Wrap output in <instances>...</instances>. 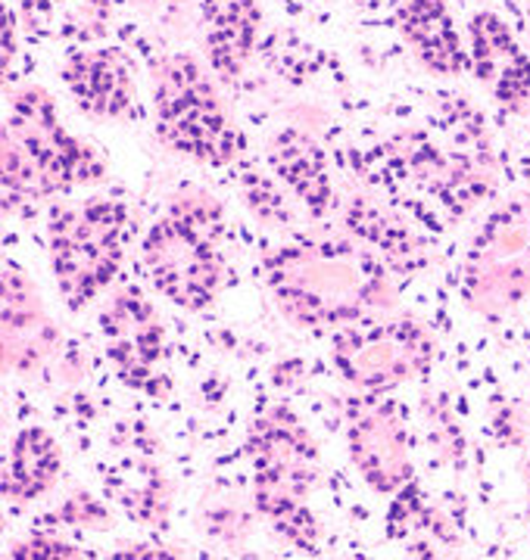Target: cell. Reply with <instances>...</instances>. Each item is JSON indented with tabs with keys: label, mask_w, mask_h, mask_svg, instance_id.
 I'll use <instances>...</instances> for the list:
<instances>
[{
	"label": "cell",
	"mask_w": 530,
	"mask_h": 560,
	"mask_svg": "<svg viewBox=\"0 0 530 560\" xmlns=\"http://www.w3.org/2000/svg\"><path fill=\"white\" fill-rule=\"evenodd\" d=\"M265 280L281 315L307 330L347 327L390 305L381 256L349 241L300 237L265 259Z\"/></svg>",
	"instance_id": "cell-1"
},
{
	"label": "cell",
	"mask_w": 530,
	"mask_h": 560,
	"mask_svg": "<svg viewBox=\"0 0 530 560\" xmlns=\"http://www.w3.org/2000/svg\"><path fill=\"white\" fill-rule=\"evenodd\" d=\"M106 175L103 162L62 128L57 106L42 88H22L10 101L3 128V206L28 212Z\"/></svg>",
	"instance_id": "cell-2"
},
{
	"label": "cell",
	"mask_w": 530,
	"mask_h": 560,
	"mask_svg": "<svg viewBox=\"0 0 530 560\" xmlns=\"http://www.w3.org/2000/svg\"><path fill=\"white\" fill-rule=\"evenodd\" d=\"M224 209L204 190L175 197L163 219L147 231L141 265L153 290L178 308L200 312L222 293L228 280L224 259Z\"/></svg>",
	"instance_id": "cell-3"
},
{
	"label": "cell",
	"mask_w": 530,
	"mask_h": 560,
	"mask_svg": "<svg viewBox=\"0 0 530 560\" xmlns=\"http://www.w3.org/2000/svg\"><path fill=\"white\" fill-rule=\"evenodd\" d=\"M246 455L253 470V501L272 529L293 548L315 551L319 523L309 499L322 474L319 445L287 405H272L250 423Z\"/></svg>",
	"instance_id": "cell-4"
},
{
	"label": "cell",
	"mask_w": 530,
	"mask_h": 560,
	"mask_svg": "<svg viewBox=\"0 0 530 560\" xmlns=\"http://www.w3.org/2000/svg\"><path fill=\"white\" fill-rule=\"evenodd\" d=\"M131 209L113 197L62 206L47 224V253L66 308L82 312L106 293L125 261Z\"/></svg>",
	"instance_id": "cell-5"
},
{
	"label": "cell",
	"mask_w": 530,
	"mask_h": 560,
	"mask_svg": "<svg viewBox=\"0 0 530 560\" xmlns=\"http://www.w3.org/2000/svg\"><path fill=\"white\" fill-rule=\"evenodd\" d=\"M157 131L175 153L204 165H231L241 153V135L194 57H172L160 69Z\"/></svg>",
	"instance_id": "cell-6"
},
{
	"label": "cell",
	"mask_w": 530,
	"mask_h": 560,
	"mask_svg": "<svg viewBox=\"0 0 530 560\" xmlns=\"http://www.w3.org/2000/svg\"><path fill=\"white\" fill-rule=\"evenodd\" d=\"M434 359V340L415 318H366L341 327L334 364L359 393H388L422 377Z\"/></svg>",
	"instance_id": "cell-7"
},
{
	"label": "cell",
	"mask_w": 530,
	"mask_h": 560,
	"mask_svg": "<svg viewBox=\"0 0 530 560\" xmlns=\"http://www.w3.org/2000/svg\"><path fill=\"white\" fill-rule=\"evenodd\" d=\"M101 337L106 355L125 386L163 399L169 393V346L153 302L141 287L119 283L101 308Z\"/></svg>",
	"instance_id": "cell-8"
},
{
	"label": "cell",
	"mask_w": 530,
	"mask_h": 560,
	"mask_svg": "<svg viewBox=\"0 0 530 560\" xmlns=\"http://www.w3.org/2000/svg\"><path fill=\"white\" fill-rule=\"evenodd\" d=\"M469 302L484 315L509 312L530 293V200L499 209L469 259Z\"/></svg>",
	"instance_id": "cell-9"
},
{
	"label": "cell",
	"mask_w": 530,
	"mask_h": 560,
	"mask_svg": "<svg viewBox=\"0 0 530 560\" xmlns=\"http://www.w3.org/2000/svg\"><path fill=\"white\" fill-rule=\"evenodd\" d=\"M347 452L359 477L381 495H396L415 482L403 415L384 399V393H362L349 399Z\"/></svg>",
	"instance_id": "cell-10"
},
{
	"label": "cell",
	"mask_w": 530,
	"mask_h": 560,
	"mask_svg": "<svg viewBox=\"0 0 530 560\" xmlns=\"http://www.w3.org/2000/svg\"><path fill=\"white\" fill-rule=\"evenodd\" d=\"M0 342L3 368L10 374H35L57 346V327L44 312L42 293L28 271L7 261L3 268V305H0Z\"/></svg>",
	"instance_id": "cell-11"
},
{
	"label": "cell",
	"mask_w": 530,
	"mask_h": 560,
	"mask_svg": "<svg viewBox=\"0 0 530 560\" xmlns=\"http://www.w3.org/2000/svg\"><path fill=\"white\" fill-rule=\"evenodd\" d=\"M471 72L487 94L506 109H525L530 103V57L521 40L496 13H477L469 22Z\"/></svg>",
	"instance_id": "cell-12"
},
{
	"label": "cell",
	"mask_w": 530,
	"mask_h": 560,
	"mask_svg": "<svg viewBox=\"0 0 530 560\" xmlns=\"http://www.w3.org/2000/svg\"><path fill=\"white\" fill-rule=\"evenodd\" d=\"M62 81L84 113L97 119H128L138 106L131 66L116 47L72 50L62 62Z\"/></svg>",
	"instance_id": "cell-13"
},
{
	"label": "cell",
	"mask_w": 530,
	"mask_h": 560,
	"mask_svg": "<svg viewBox=\"0 0 530 560\" xmlns=\"http://www.w3.org/2000/svg\"><path fill=\"white\" fill-rule=\"evenodd\" d=\"M106 489L110 499L138 526H160L165 521L169 480L147 440L135 442L125 436V445L113 448V464L106 467Z\"/></svg>",
	"instance_id": "cell-14"
},
{
	"label": "cell",
	"mask_w": 530,
	"mask_h": 560,
	"mask_svg": "<svg viewBox=\"0 0 530 560\" xmlns=\"http://www.w3.org/2000/svg\"><path fill=\"white\" fill-rule=\"evenodd\" d=\"M400 32L412 54L437 75L469 72V47L452 22L447 0H406L400 7Z\"/></svg>",
	"instance_id": "cell-15"
},
{
	"label": "cell",
	"mask_w": 530,
	"mask_h": 560,
	"mask_svg": "<svg viewBox=\"0 0 530 560\" xmlns=\"http://www.w3.org/2000/svg\"><path fill=\"white\" fill-rule=\"evenodd\" d=\"M263 13L253 0H212L206 10V57L222 81H238L256 50Z\"/></svg>",
	"instance_id": "cell-16"
},
{
	"label": "cell",
	"mask_w": 530,
	"mask_h": 560,
	"mask_svg": "<svg viewBox=\"0 0 530 560\" xmlns=\"http://www.w3.org/2000/svg\"><path fill=\"white\" fill-rule=\"evenodd\" d=\"M268 160H272L275 175L290 187V194L307 206L309 215L322 219L331 212L334 187L327 178L325 150L315 140L297 128H287L272 143Z\"/></svg>",
	"instance_id": "cell-17"
},
{
	"label": "cell",
	"mask_w": 530,
	"mask_h": 560,
	"mask_svg": "<svg viewBox=\"0 0 530 560\" xmlns=\"http://www.w3.org/2000/svg\"><path fill=\"white\" fill-rule=\"evenodd\" d=\"M62 470V452L57 440L42 427H25L16 433L3 470V499L10 508H25L47 495Z\"/></svg>",
	"instance_id": "cell-18"
},
{
	"label": "cell",
	"mask_w": 530,
	"mask_h": 560,
	"mask_svg": "<svg viewBox=\"0 0 530 560\" xmlns=\"http://www.w3.org/2000/svg\"><path fill=\"white\" fill-rule=\"evenodd\" d=\"M349 228L381 253V259L388 261L393 271H403V275H412L418 271L422 265H428V256H425V246L415 241L408 234L406 228L400 221H393L388 212L381 209H371L368 202H356L353 212H349Z\"/></svg>",
	"instance_id": "cell-19"
},
{
	"label": "cell",
	"mask_w": 530,
	"mask_h": 560,
	"mask_svg": "<svg viewBox=\"0 0 530 560\" xmlns=\"http://www.w3.org/2000/svg\"><path fill=\"white\" fill-rule=\"evenodd\" d=\"M110 16L106 0H28L25 20L50 38H97Z\"/></svg>",
	"instance_id": "cell-20"
},
{
	"label": "cell",
	"mask_w": 530,
	"mask_h": 560,
	"mask_svg": "<svg viewBox=\"0 0 530 560\" xmlns=\"http://www.w3.org/2000/svg\"><path fill=\"white\" fill-rule=\"evenodd\" d=\"M50 521L54 526H66V529H110L113 526V517L103 508V501L88 492H72Z\"/></svg>",
	"instance_id": "cell-21"
},
{
	"label": "cell",
	"mask_w": 530,
	"mask_h": 560,
	"mask_svg": "<svg viewBox=\"0 0 530 560\" xmlns=\"http://www.w3.org/2000/svg\"><path fill=\"white\" fill-rule=\"evenodd\" d=\"M10 558H82V551L72 541L60 539L57 533H35L22 539Z\"/></svg>",
	"instance_id": "cell-22"
},
{
	"label": "cell",
	"mask_w": 530,
	"mask_h": 560,
	"mask_svg": "<svg viewBox=\"0 0 530 560\" xmlns=\"http://www.w3.org/2000/svg\"><path fill=\"white\" fill-rule=\"evenodd\" d=\"M246 206H250L260 219L272 221V224H287V221H290V212H287L281 194H278L268 180H260L256 187H246Z\"/></svg>",
	"instance_id": "cell-23"
},
{
	"label": "cell",
	"mask_w": 530,
	"mask_h": 560,
	"mask_svg": "<svg viewBox=\"0 0 530 560\" xmlns=\"http://www.w3.org/2000/svg\"><path fill=\"white\" fill-rule=\"evenodd\" d=\"M128 558H172L175 551H157V548H150V545H143V551H125Z\"/></svg>",
	"instance_id": "cell-24"
},
{
	"label": "cell",
	"mask_w": 530,
	"mask_h": 560,
	"mask_svg": "<svg viewBox=\"0 0 530 560\" xmlns=\"http://www.w3.org/2000/svg\"><path fill=\"white\" fill-rule=\"evenodd\" d=\"M525 35H528V47H530V0H528V10H525Z\"/></svg>",
	"instance_id": "cell-25"
},
{
	"label": "cell",
	"mask_w": 530,
	"mask_h": 560,
	"mask_svg": "<svg viewBox=\"0 0 530 560\" xmlns=\"http://www.w3.org/2000/svg\"><path fill=\"white\" fill-rule=\"evenodd\" d=\"M525 482H528V492H530V455H528V464H525Z\"/></svg>",
	"instance_id": "cell-26"
}]
</instances>
